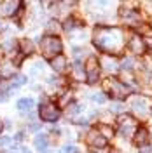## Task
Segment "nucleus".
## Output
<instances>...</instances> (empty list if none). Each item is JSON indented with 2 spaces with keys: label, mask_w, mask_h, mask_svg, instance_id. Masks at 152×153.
Listing matches in <instances>:
<instances>
[{
  "label": "nucleus",
  "mask_w": 152,
  "mask_h": 153,
  "mask_svg": "<svg viewBox=\"0 0 152 153\" xmlns=\"http://www.w3.org/2000/svg\"><path fill=\"white\" fill-rule=\"evenodd\" d=\"M95 44L100 51L105 52H117L124 45V33L119 28H96Z\"/></svg>",
  "instance_id": "nucleus-1"
},
{
  "label": "nucleus",
  "mask_w": 152,
  "mask_h": 153,
  "mask_svg": "<svg viewBox=\"0 0 152 153\" xmlns=\"http://www.w3.org/2000/svg\"><path fill=\"white\" fill-rule=\"evenodd\" d=\"M103 91L112 97H117V99H123L129 94V87L124 85L123 82H119L117 78H107L103 82Z\"/></svg>",
  "instance_id": "nucleus-2"
},
{
  "label": "nucleus",
  "mask_w": 152,
  "mask_h": 153,
  "mask_svg": "<svg viewBox=\"0 0 152 153\" xmlns=\"http://www.w3.org/2000/svg\"><path fill=\"white\" fill-rule=\"evenodd\" d=\"M40 45H42V52H44V56L53 59V57L58 56L59 51H61V40H59L58 37H44Z\"/></svg>",
  "instance_id": "nucleus-3"
},
{
  "label": "nucleus",
  "mask_w": 152,
  "mask_h": 153,
  "mask_svg": "<svg viewBox=\"0 0 152 153\" xmlns=\"http://www.w3.org/2000/svg\"><path fill=\"white\" fill-rule=\"evenodd\" d=\"M40 118L44 120V122H56L58 117H59V110H58L56 105H53V103H49V101H42V105H40Z\"/></svg>",
  "instance_id": "nucleus-4"
},
{
  "label": "nucleus",
  "mask_w": 152,
  "mask_h": 153,
  "mask_svg": "<svg viewBox=\"0 0 152 153\" xmlns=\"http://www.w3.org/2000/svg\"><path fill=\"white\" fill-rule=\"evenodd\" d=\"M84 75L89 84H96L98 82V78H100V63H98L96 57H89L87 59L86 68H84Z\"/></svg>",
  "instance_id": "nucleus-5"
},
{
  "label": "nucleus",
  "mask_w": 152,
  "mask_h": 153,
  "mask_svg": "<svg viewBox=\"0 0 152 153\" xmlns=\"http://www.w3.org/2000/svg\"><path fill=\"white\" fill-rule=\"evenodd\" d=\"M87 143L91 144V146H95V148H103L105 144H107V137H105L103 134H100L98 129H93L91 132L87 134Z\"/></svg>",
  "instance_id": "nucleus-6"
},
{
  "label": "nucleus",
  "mask_w": 152,
  "mask_h": 153,
  "mask_svg": "<svg viewBox=\"0 0 152 153\" xmlns=\"http://www.w3.org/2000/svg\"><path fill=\"white\" fill-rule=\"evenodd\" d=\"M131 108L135 110L136 115L147 117V115H149V99H145V97H136L133 103H131Z\"/></svg>",
  "instance_id": "nucleus-7"
},
{
  "label": "nucleus",
  "mask_w": 152,
  "mask_h": 153,
  "mask_svg": "<svg viewBox=\"0 0 152 153\" xmlns=\"http://www.w3.org/2000/svg\"><path fill=\"white\" fill-rule=\"evenodd\" d=\"M128 49L133 52V54H143L145 52V42H143L140 37H131L129 40V44H128Z\"/></svg>",
  "instance_id": "nucleus-8"
},
{
  "label": "nucleus",
  "mask_w": 152,
  "mask_h": 153,
  "mask_svg": "<svg viewBox=\"0 0 152 153\" xmlns=\"http://www.w3.org/2000/svg\"><path fill=\"white\" fill-rule=\"evenodd\" d=\"M117 122L123 127V134H129V131H131L135 127V124H136V120H135L131 115H121Z\"/></svg>",
  "instance_id": "nucleus-9"
},
{
  "label": "nucleus",
  "mask_w": 152,
  "mask_h": 153,
  "mask_svg": "<svg viewBox=\"0 0 152 153\" xmlns=\"http://www.w3.org/2000/svg\"><path fill=\"white\" fill-rule=\"evenodd\" d=\"M51 66L54 71H65V68H67V57L63 56V54H58L51 59Z\"/></svg>",
  "instance_id": "nucleus-10"
},
{
  "label": "nucleus",
  "mask_w": 152,
  "mask_h": 153,
  "mask_svg": "<svg viewBox=\"0 0 152 153\" xmlns=\"http://www.w3.org/2000/svg\"><path fill=\"white\" fill-rule=\"evenodd\" d=\"M135 143L138 144V146H145V144L149 143V131L145 127H140L135 132Z\"/></svg>",
  "instance_id": "nucleus-11"
},
{
  "label": "nucleus",
  "mask_w": 152,
  "mask_h": 153,
  "mask_svg": "<svg viewBox=\"0 0 152 153\" xmlns=\"http://www.w3.org/2000/svg\"><path fill=\"white\" fill-rule=\"evenodd\" d=\"M21 5L18 0H9V2H4L2 4V10H4V14L5 16H12V14H16V10L18 7Z\"/></svg>",
  "instance_id": "nucleus-12"
},
{
  "label": "nucleus",
  "mask_w": 152,
  "mask_h": 153,
  "mask_svg": "<svg viewBox=\"0 0 152 153\" xmlns=\"http://www.w3.org/2000/svg\"><path fill=\"white\" fill-rule=\"evenodd\" d=\"M47 144H49V139L47 136H37L35 137V148H37L38 152H47Z\"/></svg>",
  "instance_id": "nucleus-13"
},
{
  "label": "nucleus",
  "mask_w": 152,
  "mask_h": 153,
  "mask_svg": "<svg viewBox=\"0 0 152 153\" xmlns=\"http://www.w3.org/2000/svg\"><path fill=\"white\" fill-rule=\"evenodd\" d=\"M18 108L21 111H28L33 108V99L32 97H23V99H19L18 101Z\"/></svg>",
  "instance_id": "nucleus-14"
},
{
  "label": "nucleus",
  "mask_w": 152,
  "mask_h": 153,
  "mask_svg": "<svg viewBox=\"0 0 152 153\" xmlns=\"http://www.w3.org/2000/svg\"><path fill=\"white\" fill-rule=\"evenodd\" d=\"M12 75H14V66L11 63H7V65H4L0 68V76L2 78H11Z\"/></svg>",
  "instance_id": "nucleus-15"
},
{
  "label": "nucleus",
  "mask_w": 152,
  "mask_h": 153,
  "mask_svg": "<svg viewBox=\"0 0 152 153\" xmlns=\"http://www.w3.org/2000/svg\"><path fill=\"white\" fill-rule=\"evenodd\" d=\"M121 18L124 21H128V23H135V21H138V14L135 12V10H123V14H121Z\"/></svg>",
  "instance_id": "nucleus-16"
},
{
  "label": "nucleus",
  "mask_w": 152,
  "mask_h": 153,
  "mask_svg": "<svg viewBox=\"0 0 152 153\" xmlns=\"http://www.w3.org/2000/svg\"><path fill=\"white\" fill-rule=\"evenodd\" d=\"M133 66H135V57H124L123 63H121L123 70H133Z\"/></svg>",
  "instance_id": "nucleus-17"
},
{
  "label": "nucleus",
  "mask_w": 152,
  "mask_h": 153,
  "mask_svg": "<svg viewBox=\"0 0 152 153\" xmlns=\"http://www.w3.org/2000/svg\"><path fill=\"white\" fill-rule=\"evenodd\" d=\"M32 49H33V45H32V42H30V40H26V38H25V40H21V51H23L25 54H30V52H32Z\"/></svg>",
  "instance_id": "nucleus-18"
},
{
  "label": "nucleus",
  "mask_w": 152,
  "mask_h": 153,
  "mask_svg": "<svg viewBox=\"0 0 152 153\" xmlns=\"http://www.w3.org/2000/svg\"><path fill=\"white\" fill-rule=\"evenodd\" d=\"M58 30H59V25H58V21H49L47 23V33H58Z\"/></svg>",
  "instance_id": "nucleus-19"
},
{
  "label": "nucleus",
  "mask_w": 152,
  "mask_h": 153,
  "mask_svg": "<svg viewBox=\"0 0 152 153\" xmlns=\"http://www.w3.org/2000/svg\"><path fill=\"white\" fill-rule=\"evenodd\" d=\"M102 65H103V66L107 68V70H115V61H112V59H108V57L102 61Z\"/></svg>",
  "instance_id": "nucleus-20"
},
{
  "label": "nucleus",
  "mask_w": 152,
  "mask_h": 153,
  "mask_svg": "<svg viewBox=\"0 0 152 153\" xmlns=\"http://www.w3.org/2000/svg\"><path fill=\"white\" fill-rule=\"evenodd\" d=\"M77 26V21L75 19H67V23H65V26L63 28L67 30V31H70V30H74Z\"/></svg>",
  "instance_id": "nucleus-21"
},
{
  "label": "nucleus",
  "mask_w": 152,
  "mask_h": 153,
  "mask_svg": "<svg viewBox=\"0 0 152 153\" xmlns=\"http://www.w3.org/2000/svg\"><path fill=\"white\" fill-rule=\"evenodd\" d=\"M93 101H96V103H100V105H102V103L107 101V97H105L103 94H93Z\"/></svg>",
  "instance_id": "nucleus-22"
},
{
  "label": "nucleus",
  "mask_w": 152,
  "mask_h": 153,
  "mask_svg": "<svg viewBox=\"0 0 152 153\" xmlns=\"http://www.w3.org/2000/svg\"><path fill=\"white\" fill-rule=\"evenodd\" d=\"M11 143H12L11 137H0V146H9Z\"/></svg>",
  "instance_id": "nucleus-23"
},
{
  "label": "nucleus",
  "mask_w": 152,
  "mask_h": 153,
  "mask_svg": "<svg viewBox=\"0 0 152 153\" xmlns=\"http://www.w3.org/2000/svg\"><path fill=\"white\" fill-rule=\"evenodd\" d=\"M121 110H123V105H119V103H114V105H112V111H115V113H119Z\"/></svg>",
  "instance_id": "nucleus-24"
},
{
  "label": "nucleus",
  "mask_w": 152,
  "mask_h": 153,
  "mask_svg": "<svg viewBox=\"0 0 152 153\" xmlns=\"http://www.w3.org/2000/svg\"><path fill=\"white\" fill-rule=\"evenodd\" d=\"M75 152L77 150L74 146H65V148H63V153H75Z\"/></svg>",
  "instance_id": "nucleus-25"
},
{
  "label": "nucleus",
  "mask_w": 152,
  "mask_h": 153,
  "mask_svg": "<svg viewBox=\"0 0 152 153\" xmlns=\"http://www.w3.org/2000/svg\"><path fill=\"white\" fill-rule=\"evenodd\" d=\"M25 82H26V76L19 75V76H18V82H16V84H18V85H23V84H25Z\"/></svg>",
  "instance_id": "nucleus-26"
},
{
  "label": "nucleus",
  "mask_w": 152,
  "mask_h": 153,
  "mask_svg": "<svg viewBox=\"0 0 152 153\" xmlns=\"http://www.w3.org/2000/svg\"><path fill=\"white\" fill-rule=\"evenodd\" d=\"M28 129L35 132V131H38V129H40V124H32V125H28Z\"/></svg>",
  "instance_id": "nucleus-27"
},
{
  "label": "nucleus",
  "mask_w": 152,
  "mask_h": 153,
  "mask_svg": "<svg viewBox=\"0 0 152 153\" xmlns=\"http://www.w3.org/2000/svg\"><path fill=\"white\" fill-rule=\"evenodd\" d=\"M140 153H152V148L150 146H143L142 150H140Z\"/></svg>",
  "instance_id": "nucleus-28"
},
{
  "label": "nucleus",
  "mask_w": 152,
  "mask_h": 153,
  "mask_svg": "<svg viewBox=\"0 0 152 153\" xmlns=\"http://www.w3.org/2000/svg\"><path fill=\"white\" fill-rule=\"evenodd\" d=\"M5 99H7V94H5V92H0V103L5 101Z\"/></svg>",
  "instance_id": "nucleus-29"
},
{
  "label": "nucleus",
  "mask_w": 152,
  "mask_h": 153,
  "mask_svg": "<svg viewBox=\"0 0 152 153\" xmlns=\"http://www.w3.org/2000/svg\"><path fill=\"white\" fill-rule=\"evenodd\" d=\"M16 139H18V141H21V139H23V132H18V136H16Z\"/></svg>",
  "instance_id": "nucleus-30"
},
{
  "label": "nucleus",
  "mask_w": 152,
  "mask_h": 153,
  "mask_svg": "<svg viewBox=\"0 0 152 153\" xmlns=\"http://www.w3.org/2000/svg\"><path fill=\"white\" fill-rule=\"evenodd\" d=\"M21 152H23V153H32V152H30V150H28V148H23Z\"/></svg>",
  "instance_id": "nucleus-31"
},
{
  "label": "nucleus",
  "mask_w": 152,
  "mask_h": 153,
  "mask_svg": "<svg viewBox=\"0 0 152 153\" xmlns=\"http://www.w3.org/2000/svg\"><path fill=\"white\" fill-rule=\"evenodd\" d=\"M110 153H121V152H119V150H112Z\"/></svg>",
  "instance_id": "nucleus-32"
},
{
  "label": "nucleus",
  "mask_w": 152,
  "mask_h": 153,
  "mask_svg": "<svg viewBox=\"0 0 152 153\" xmlns=\"http://www.w3.org/2000/svg\"><path fill=\"white\" fill-rule=\"evenodd\" d=\"M4 28V23H2V21H0V30Z\"/></svg>",
  "instance_id": "nucleus-33"
},
{
  "label": "nucleus",
  "mask_w": 152,
  "mask_h": 153,
  "mask_svg": "<svg viewBox=\"0 0 152 153\" xmlns=\"http://www.w3.org/2000/svg\"><path fill=\"white\" fill-rule=\"evenodd\" d=\"M2 127H4V125H2V120H0V132H2Z\"/></svg>",
  "instance_id": "nucleus-34"
},
{
  "label": "nucleus",
  "mask_w": 152,
  "mask_h": 153,
  "mask_svg": "<svg viewBox=\"0 0 152 153\" xmlns=\"http://www.w3.org/2000/svg\"><path fill=\"white\" fill-rule=\"evenodd\" d=\"M11 153H16V152H11Z\"/></svg>",
  "instance_id": "nucleus-35"
}]
</instances>
